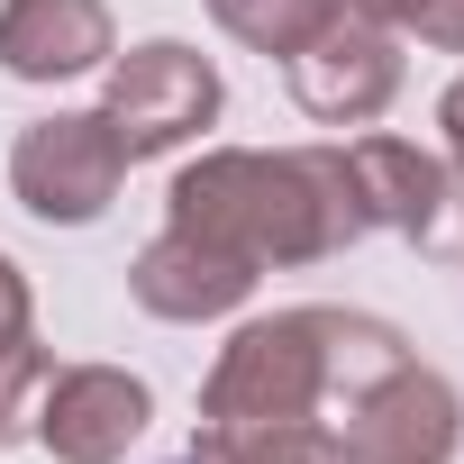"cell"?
Wrapping results in <instances>:
<instances>
[{
  "label": "cell",
  "mask_w": 464,
  "mask_h": 464,
  "mask_svg": "<svg viewBox=\"0 0 464 464\" xmlns=\"http://www.w3.org/2000/svg\"><path fill=\"white\" fill-rule=\"evenodd\" d=\"M337 437H346V464H455L464 446V392L401 355L392 373H373L346 410H337Z\"/></svg>",
  "instance_id": "5b68a950"
},
{
  "label": "cell",
  "mask_w": 464,
  "mask_h": 464,
  "mask_svg": "<svg viewBox=\"0 0 464 464\" xmlns=\"http://www.w3.org/2000/svg\"><path fill=\"white\" fill-rule=\"evenodd\" d=\"M437 128H446V164L464 173V73H455V82L437 92Z\"/></svg>",
  "instance_id": "e0dca14e"
},
{
  "label": "cell",
  "mask_w": 464,
  "mask_h": 464,
  "mask_svg": "<svg viewBox=\"0 0 464 464\" xmlns=\"http://www.w3.org/2000/svg\"><path fill=\"white\" fill-rule=\"evenodd\" d=\"M164 227H182V237L237 256L256 274L328 265L355 237H373L346 146H200L164 191Z\"/></svg>",
  "instance_id": "6da1fadb"
},
{
  "label": "cell",
  "mask_w": 464,
  "mask_h": 464,
  "mask_svg": "<svg viewBox=\"0 0 464 464\" xmlns=\"http://www.w3.org/2000/svg\"><path fill=\"white\" fill-rule=\"evenodd\" d=\"M164 464H246V455H237V437H227V428H209V419H200V428H191V446H182V455H164Z\"/></svg>",
  "instance_id": "2e32d148"
},
{
  "label": "cell",
  "mask_w": 464,
  "mask_h": 464,
  "mask_svg": "<svg viewBox=\"0 0 464 464\" xmlns=\"http://www.w3.org/2000/svg\"><path fill=\"white\" fill-rule=\"evenodd\" d=\"M401 355H410L401 328L373 310H274L218 346V364L200 382V419L227 437L283 428V419H328Z\"/></svg>",
  "instance_id": "7a4b0ae2"
},
{
  "label": "cell",
  "mask_w": 464,
  "mask_h": 464,
  "mask_svg": "<svg viewBox=\"0 0 464 464\" xmlns=\"http://www.w3.org/2000/svg\"><path fill=\"white\" fill-rule=\"evenodd\" d=\"M119 182H128V146H119V128H110L101 110H55V119L19 128V146H10V191H19V209L46 218V227H92V218H110Z\"/></svg>",
  "instance_id": "277c9868"
},
{
  "label": "cell",
  "mask_w": 464,
  "mask_h": 464,
  "mask_svg": "<svg viewBox=\"0 0 464 464\" xmlns=\"http://www.w3.org/2000/svg\"><path fill=\"white\" fill-rule=\"evenodd\" d=\"M346 10L392 28V37H419L437 55H464V0H346Z\"/></svg>",
  "instance_id": "7c38bea8"
},
{
  "label": "cell",
  "mask_w": 464,
  "mask_h": 464,
  "mask_svg": "<svg viewBox=\"0 0 464 464\" xmlns=\"http://www.w3.org/2000/svg\"><path fill=\"white\" fill-rule=\"evenodd\" d=\"M337 10H346V0H209V19L237 37L246 55H274V64H283L292 46H310Z\"/></svg>",
  "instance_id": "8fae6325"
},
{
  "label": "cell",
  "mask_w": 464,
  "mask_h": 464,
  "mask_svg": "<svg viewBox=\"0 0 464 464\" xmlns=\"http://www.w3.org/2000/svg\"><path fill=\"white\" fill-rule=\"evenodd\" d=\"M119 55L110 0H0V73L10 82H73Z\"/></svg>",
  "instance_id": "9c48e42d"
},
{
  "label": "cell",
  "mask_w": 464,
  "mask_h": 464,
  "mask_svg": "<svg viewBox=\"0 0 464 464\" xmlns=\"http://www.w3.org/2000/svg\"><path fill=\"white\" fill-rule=\"evenodd\" d=\"M237 455L246 464H346V437L337 419H283V428H246Z\"/></svg>",
  "instance_id": "4fadbf2b"
},
{
  "label": "cell",
  "mask_w": 464,
  "mask_h": 464,
  "mask_svg": "<svg viewBox=\"0 0 464 464\" xmlns=\"http://www.w3.org/2000/svg\"><path fill=\"white\" fill-rule=\"evenodd\" d=\"M346 173H355V200H364L373 227H392V237H410V246H437V227L455 209L446 155H428L410 137H346Z\"/></svg>",
  "instance_id": "30bf717a"
},
{
  "label": "cell",
  "mask_w": 464,
  "mask_h": 464,
  "mask_svg": "<svg viewBox=\"0 0 464 464\" xmlns=\"http://www.w3.org/2000/svg\"><path fill=\"white\" fill-rule=\"evenodd\" d=\"M256 283H265L256 265H237V256H218V246L182 237V227H164V237L128 265L137 310H146V319H164V328H200V319L246 310V301H256Z\"/></svg>",
  "instance_id": "ba28073f"
},
{
  "label": "cell",
  "mask_w": 464,
  "mask_h": 464,
  "mask_svg": "<svg viewBox=\"0 0 464 464\" xmlns=\"http://www.w3.org/2000/svg\"><path fill=\"white\" fill-rule=\"evenodd\" d=\"M283 82H292L301 119H319V128H373L401 101V37L373 28V19H355V10H337L310 46L283 55Z\"/></svg>",
  "instance_id": "8992f818"
},
{
  "label": "cell",
  "mask_w": 464,
  "mask_h": 464,
  "mask_svg": "<svg viewBox=\"0 0 464 464\" xmlns=\"http://www.w3.org/2000/svg\"><path fill=\"white\" fill-rule=\"evenodd\" d=\"M155 419V392L128 373V364H55L37 382V410H28V437L55 455V464H119Z\"/></svg>",
  "instance_id": "52a82bcc"
},
{
  "label": "cell",
  "mask_w": 464,
  "mask_h": 464,
  "mask_svg": "<svg viewBox=\"0 0 464 464\" xmlns=\"http://www.w3.org/2000/svg\"><path fill=\"white\" fill-rule=\"evenodd\" d=\"M101 73H110V92H101V119L119 128L128 164L191 146V137L218 119V101H227V92H218V64H209L200 46H182V37H146V46L110 55Z\"/></svg>",
  "instance_id": "3957f363"
},
{
  "label": "cell",
  "mask_w": 464,
  "mask_h": 464,
  "mask_svg": "<svg viewBox=\"0 0 464 464\" xmlns=\"http://www.w3.org/2000/svg\"><path fill=\"white\" fill-rule=\"evenodd\" d=\"M0 337H37V301H28V274L0 256Z\"/></svg>",
  "instance_id": "9a60e30c"
},
{
  "label": "cell",
  "mask_w": 464,
  "mask_h": 464,
  "mask_svg": "<svg viewBox=\"0 0 464 464\" xmlns=\"http://www.w3.org/2000/svg\"><path fill=\"white\" fill-rule=\"evenodd\" d=\"M46 346L37 337H0V437H19L28 410H37V382H46Z\"/></svg>",
  "instance_id": "5bb4252c"
}]
</instances>
